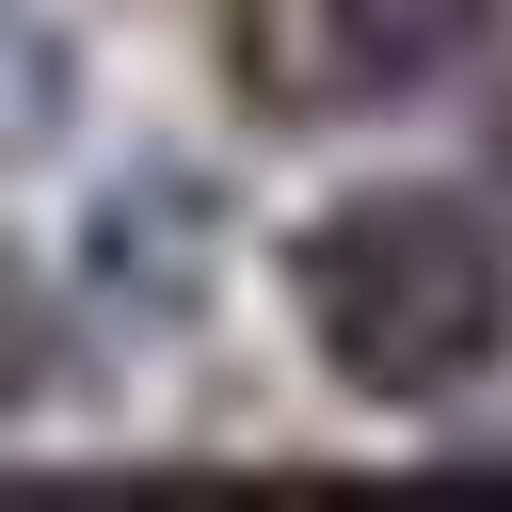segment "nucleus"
Instances as JSON below:
<instances>
[{"instance_id":"1","label":"nucleus","mask_w":512,"mask_h":512,"mask_svg":"<svg viewBox=\"0 0 512 512\" xmlns=\"http://www.w3.org/2000/svg\"><path fill=\"white\" fill-rule=\"evenodd\" d=\"M288 320L336 400L432 416L512 352V224L448 176H368L288 240Z\"/></svg>"},{"instance_id":"4","label":"nucleus","mask_w":512,"mask_h":512,"mask_svg":"<svg viewBox=\"0 0 512 512\" xmlns=\"http://www.w3.org/2000/svg\"><path fill=\"white\" fill-rule=\"evenodd\" d=\"M48 128H64V32H48L32 0H0V176H16Z\"/></svg>"},{"instance_id":"2","label":"nucleus","mask_w":512,"mask_h":512,"mask_svg":"<svg viewBox=\"0 0 512 512\" xmlns=\"http://www.w3.org/2000/svg\"><path fill=\"white\" fill-rule=\"evenodd\" d=\"M208 272H224V208H208L176 160H144V176H112V192L80 208V304H96V320L176 336V320L208 304Z\"/></svg>"},{"instance_id":"3","label":"nucleus","mask_w":512,"mask_h":512,"mask_svg":"<svg viewBox=\"0 0 512 512\" xmlns=\"http://www.w3.org/2000/svg\"><path fill=\"white\" fill-rule=\"evenodd\" d=\"M304 48H320V96H432L496 48V0H304Z\"/></svg>"}]
</instances>
